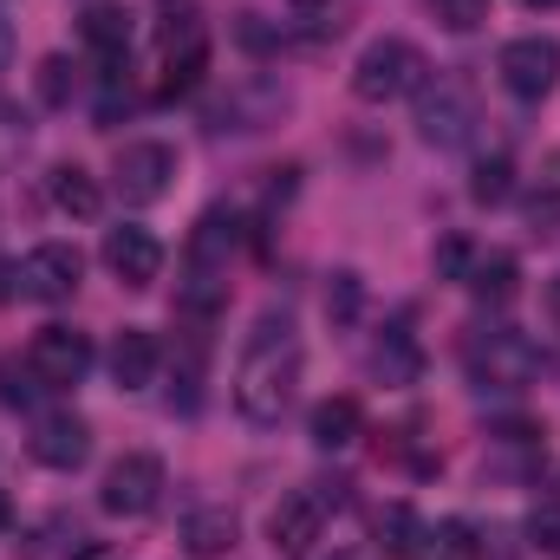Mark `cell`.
<instances>
[{
    "label": "cell",
    "instance_id": "cell-33",
    "mask_svg": "<svg viewBox=\"0 0 560 560\" xmlns=\"http://www.w3.org/2000/svg\"><path fill=\"white\" fill-rule=\"evenodd\" d=\"M13 293H20V268H7V261H0V306H7Z\"/></svg>",
    "mask_w": 560,
    "mask_h": 560
},
{
    "label": "cell",
    "instance_id": "cell-12",
    "mask_svg": "<svg viewBox=\"0 0 560 560\" xmlns=\"http://www.w3.org/2000/svg\"><path fill=\"white\" fill-rule=\"evenodd\" d=\"M280 112H287V92H280L275 79H242L215 112H209V125L215 131H235V138H248V131H268Z\"/></svg>",
    "mask_w": 560,
    "mask_h": 560
},
{
    "label": "cell",
    "instance_id": "cell-34",
    "mask_svg": "<svg viewBox=\"0 0 560 560\" xmlns=\"http://www.w3.org/2000/svg\"><path fill=\"white\" fill-rule=\"evenodd\" d=\"M548 313H555V326H560V275L548 280Z\"/></svg>",
    "mask_w": 560,
    "mask_h": 560
},
{
    "label": "cell",
    "instance_id": "cell-14",
    "mask_svg": "<svg viewBox=\"0 0 560 560\" xmlns=\"http://www.w3.org/2000/svg\"><path fill=\"white\" fill-rule=\"evenodd\" d=\"M242 248V215L235 209H202V222L189 229V275H229V255Z\"/></svg>",
    "mask_w": 560,
    "mask_h": 560
},
{
    "label": "cell",
    "instance_id": "cell-32",
    "mask_svg": "<svg viewBox=\"0 0 560 560\" xmlns=\"http://www.w3.org/2000/svg\"><path fill=\"white\" fill-rule=\"evenodd\" d=\"M7 66H13V20L0 13V72H7Z\"/></svg>",
    "mask_w": 560,
    "mask_h": 560
},
{
    "label": "cell",
    "instance_id": "cell-3",
    "mask_svg": "<svg viewBox=\"0 0 560 560\" xmlns=\"http://www.w3.org/2000/svg\"><path fill=\"white\" fill-rule=\"evenodd\" d=\"M423 85H430V59L411 39H372L359 52V66H352V92L365 105H398V98H411Z\"/></svg>",
    "mask_w": 560,
    "mask_h": 560
},
{
    "label": "cell",
    "instance_id": "cell-28",
    "mask_svg": "<svg viewBox=\"0 0 560 560\" xmlns=\"http://www.w3.org/2000/svg\"><path fill=\"white\" fill-rule=\"evenodd\" d=\"M430 13L450 26V33H476L489 20V0H430Z\"/></svg>",
    "mask_w": 560,
    "mask_h": 560
},
{
    "label": "cell",
    "instance_id": "cell-38",
    "mask_svg": "<svg viewBox=\"0 0 560 560\" xmlns=\"http://www.w3.org/2000/svg\"><path fill=\"white\" fill-rule=\"evenodd\" d=\"M332 560H365V555H332Z\"/></svg>",
    "mask_w": 560,
    "mask_h": 560
},
{
    "label": "cell",
    "instance_id": "cell-35",
    "mask_svg": "<svg viewBox=\"0 0 560 560\" xmlns=\"http://www.w3.org/2000/svg\"><path fill=\"white\" fill-rule=\"evenodd\" d=\"M13 528V502H7V489H0V535Z\"/></svg>",
    "mask_w": 560,
    "mask_h": 560
},
{
    "label": "cell",
    "instance_id": "cell-5",
    "mask_svg": "<svg viewBox=\"0 0 560 560\" xmlns=\"http://www.w3.org/2000/svg\"><path fill=\"white\" fill-rule=\"evenodd\" d=\"M92 332H79V326H39L33 332V346H26V372L46 385V392H72L85 372H92Z\"/></svg>",
    "mask_w": 560,
    "mask_h": 560
},
{
    "label": "cell",
    "instance_id": "cell-9",
    "mask_svg": "<svg viewBox=\"0 0 560 560\" xmlns=\"http://www.w3.org/2000/svg\"><path fill=\"white\" fill-rule=\"evenodd\" d=\"M85 280V255L72 242H39L26 261H20V293L39 300V306H66Z\"/></svg>",
    "mask_w": 560,
    "mask_h": 560
},
{
    "label": "cell",
    "instance_id": "cell-26",
    "mask_svg": "<svg viewBox=\"0 0 560 560\" xmlns=\"http://www.w3.org/2000/svg\"><path fill=\"white\" fill-rule=\"evenodd\" d=\"M72 92H79V72H72L66 52H52V59L39 66V98H46V105H72Z\"/></svg>",
    "mask_w": 560,
    "mask_h": 560
},
{
    "label": "cell",
    "instance_id": "cell-22",
    "mask_svg": "<svg viewBox=\"0 0 560 560\" xmlns=\"http://www.w3.org/2000/svg\"><path fill=\"white\" fill-rule=\"evenodd\" d=\"M156 46H163V52H183V46H209L202 7H196V0H163V13H156Z\"/></svg>",
    "mask_w": 560,
    "mask_h": 560
},
{
    "label": "cell",
    "instance_id": "cell-7",
    "mask_svg": "<svg viewBox=\"0 0 560 560\" xmlns=\"http://www.w3.org/2000/svg\"><path fill=\"white\" fill-rule=\"evenodd\" d=\"M112 183H118V196L131 202V209H150V202H163L170 196V183H176V150L163 138H138L118 150V163H112Z\"/></svg>",
    "mask_w": 560,
    "mask_h": 560
},
{
    "label": "cell",
    "instance_id": "cell-29",
    "mask_svg": "<svg viewBox=\"0 0 560 560\" xmlns=\"http://www.w3.org/2000/svg\"><path fill=\"white\" fill-rule=\"evenodd\" d=\"M359 306H365V287H359V275H332V287H326V313L346 326V319H359Z\"/></svg>",
    "mask_w": 560,
    "mask_h": 560
},
{
    "label": "cell",
    "instance_id": "cell-19",
    "mask_svg": "<svg viewBox=\"0 0 560 560\" xmlns=\"http://www.w3.org/2000/svg\"><path fill=\"white\" fill-rule=\"evenodd\" d=\"M79 33H85V46L112 66V59H125L131 52V13L125 7H112V0H98V7H85V20H79Z\"/></svg>",
    "mask_w": 560,
    "mask_h": 560
},
{
    "label": "cell",
    "instance_id": "cell-15",
    "mask_svg": "<svg viewBox=\"0 0 560 560\" xmlns=\"http://www.w3.org/2000/svg\"><path fill=\"white\" fill-rule=\"evenodd\" d=\"M306 436H313V450H352L359 436H365V411H359V398H319L313 405V418H306Z\"/></svg>",
    "mask_w": 560,
    "mask_h": 560
},
{
    "label": "cell",
    "instance_id": "cell-10",
    "mask_svg": "<svg viewBox=\"0 0 560 560\" xmlns=\"http://www.w3.org/2000/svg\"><path fill=\"white\" fill-rule=\"evenodd\" d=\"M418 138L430 143V150H463V143L476 138V98H469V85L436 79V92H423Z\"/></svg>",
    "mask_w": 560,
    "mask_h": 560
},
{
    "label": "cell",
    "instance_id": "cell-31",
    "mask_svg": "<svg viewBox=\"0 0 560 560\" xmlns=\"http://www.w3.org/2000/svg\"><path fill=\"white\" fill-rule=\"evenodd\" d=\"M469 268H476V248H469L463 235H443V242H436V275L443 280H469Z\"/></svg>",
    "mask_w": 560,
    "mask_h": 560
},
{
    "label": "cell",
    "instance_id": "cell-20",
    "mask_svg": "<svg viewBox=\"0 0 560 560\" xmlns=\"http://www.w3.org/2000/svg\"><path fill=\"white\" fill-rule=\"evenodd\" d=\"M46 189H52V209L59 215H72V222H92L98 215V183H92V170H79V163H59L52 176H46Z\"/></svg>",
    "mask_w": 560,
    "mask_h": 560
},
{
    "label": "cell",
    "instance_id": "cell-13",
    "mask_svg": "<svg viewBox=\"0 0 560 560\" xmlns=\"http://www.w3.org/2000/svg\"><path fill=\"white\" fill-rule=\"evenodd\" d=\"M105 268L125 287H150L163 275V242L150 229H138V222H118V229H105Z\"/></svg>",
    "mask_w": 560,
    "mask_h": 560
},
{
    "label": "cell",
    "instance_id": "cell-6",
    "mask_svg": "<svg viewBox=\"0 0 560 560\" xmlns=\"http://www.w3.org/2000/svg\"><path fill=\"white\" fill-rule=\"evenodd\" d=\"M163 502V463L150 450H131L105 469V489H98V509L118 515V522H143L150 509Z\"/></svg>",
    "mask_w": 560,
    "mask_h": 560
},
{
    "label": "cell",
    "instance_id": "cell-16",
    "mask_svg": "<svg viewBox=\"0 0 560 560\" xmlns=\"http://www.w3.org/2000/svg\"><path fill=\"white\" fill-rule=\"evenodd\" d=\"M156 332H143V326H125L118 339H112V385L118 392H143L150 378H156Z\"/></svg>",
    "mask_w": 560,
    "mask_h": 560
},
{
    "label": "cell",
    "instance_id": "cell-2",
    "mask_svg": "<svg viewBox=\"0 0 560 560\" xmlns=\"http://www.w3.org/2000/svg\"><path fill=\"white\" fill-rule=\"evenodd\" d=\"M463 365H469V378H476L482 392H522V385L541 372V352H535V339L515 332V326H476V332L463 339Z\"/></svg>",
    "mask_w": 560,
    "mask_h": 560
},
{
    "label": "cell",
    "instance_id": "cell-23",
    "mask_svg": "<svg viewBox=\"0 0 560 560\" xmlns=\"http://www.w3.org/2000/svg\"><path fill=\"white\" fill-rule=\"evenodd\" d=\"M183 548L202 555V560L229 555V548H235V515H229V509H196V515L183 522Z\"/></svg>",
    "mask_w": 560,
    "mask_h": 560
},
{
    "label": "cell",
    "instance_id": "cell-37",
    "mask_svg": "<svg viewBox=\"0 0 560 560\" xmlns=\"http://www.w3.org/2000/svg\"><path fill=\"white\" fill-rule=\"evenodd\" d=\"M293 7H332V0H293Z\"/></svg>",
    "mask_w": 560,
    "mask_h": 560
},
{
    "label": "cell",
    "instance_id": "cell-8",
    "mask_svg": "<svg viewBox=\"0 0 560 560\" xmlns=\"http://www.w3.org/2000/svg\"><path fill=\"white\" fill-rule=\"evenodd\" d=\"M495 72H502V85H509L515 98H548L560 85V39H548V33L509 39V46L495 52Z\"/></svg>",
    "mask_w": 560,
    "mask_h": 560
},
{
    "label": "cell",
    "instance_id": "cell-11",
    "mask_svg": "<svg viewBox=\"0 0 560 560\" xmlns=\"http://www.w3.org/2000/svg\"><path fill=\"white\" fill-rule=\"evenodd\" d=\"M26 450H33V463H46V469L72 476V469L92 456V423L79 418V411H46V418L33 423Z\"/></svg>",
    "mask_w": 560,
    "mask_h": 560
},
{
    "label": "cell",
    "instance_id": "cell-24",
    "mask_svg": "<svg viewBox=\"0 0 560 560\" xmlns=\"http://www.w3.org/2000/svg\"><path fill=\"white\" fill-rule=\"evenodd\" d=\"M469 196H476L482 209H495V202H509V196H515V156H509V150H495V156H482V163H476V176H469Z\"/></svg>",
    "mask_w": 560,
    "mask_h": 560
},
{
    "label": "cell",
    "instance_id": "cell-21",
    "mask_svg": "<svg viewBox=\"0 0 560 560\" xmlns=\"http://www.w3.org/2000/svg\"><path fill=\"white\" fill-rule=\"evenodd\" d=\"M482 306H509L515 293H522V261L515 255H476V268H469V280H463Z\"/></svg>",
    "mask_w": 560,
    "mask_h": 560
},
{
    "label": "cell",
    "instance_id": "cell-1",
    "mask_svg": "<svg viewBox=\"0 0 560 560\" xmlns=\"http://www.w3.org/2000/svg\"><path fill=\"white\" fill-rule=\"evenodd\" d=\"M293 385H300V332L293 319H261L235 359V411L248 423H280L287 405H293Z\"/></svg>",
    "mask_w": 560,
    "mask_h": 560
},
{
    "label": "cell",
    "instance_id": "cell-27",
    "mask_svg": "<svg viewBox=\"0 0 560 560\" xmlns=\"http://www.w3.org/2000/svg\"><path fill=\"white\" fill-rule=\"evenodd\" d=\"M20 150H26V112L0 98V176L20 163Z\"/></svg>",
    "mask_w": 560,
    "mask_h": 560
},
{
    "label": "cell",
    "instance_id": "cell-18",
    "mask_svg": "<svg viewBox=\"0 0 560 560\" xmlns=\"http://www.w3.org/2000/svg\"><path fill=\"white\" fill-rule=\"evenodd\" d=\"M418 372H423V352H418V339H411V326H405V319L385 326L378 346H372V378H385V385H418Z\"/></svg>",
    "mask_w": 560,
    "mask_h": 560
},
{
    "label": "cell",
    "instance_id": "cell-25",
    "mask_svg": "<svg viewBox=\"0 0 560 560\" xmlns=\"http://www.w3.org/2000/svg\"><path fill=\"white\" fill-rule=\"evenodd\" d=\"M209 72V46H183V52H163V98H189Z\"/></svg>",
    "mask_w": 560,
    "mask_h": 560
},
{
    "label": "cell",
    "instance_id": "cell-30",
    "mask_svg": "<svg viewBox=\"0 0 560 560\" xmlns=\"http://www.w3.org/2000/svg\"><path fill=\"white\" fill-rule=\"evenodd\" d=\"M528 548H541V555L560 548V502H535L528 509Z\"/></svg>",
    "mask_w": 560,
    "mask_h": 560
},
{
    "label": "cell",
    "instance_id": "cell-4",
    "mask_svg": "<svg viewBox=\"0 0 560 560\" xmlns=\"http://www.w3.org/2000/svg\"><path fill=\"white\" fill-rule=\"evenodd\" d=\"M339 489H346V482H306V489H287V495H280V509L268 515V541H275L280 560H300L319 535H326V515L346 502Z\"/></svg>",
    "mask_w": 560,
    "mask_h": 560
},
{
    "label": "cell",
    "instance_id": "cell-36",
    "mask_svg": "<svg viewBox=\"0 0 560 560\" xmlns=\"http://www.w3.org/2000/svg\"><path fill=\"white\" fill-rule=\"evenodd\" d=\"M522 7H528V13H548V7H560V0H522Z\"/></svg>",
    "mask_w": 560,
    "mask_h": 560
},
{
    "label": "cell",
    "instance_id": "cell-17",
    "mask_svg": "<svg viewBox=\"0 0 560 560\" xmlns=\"http://www.w3.org/2000/svg\"><path fill=\"white\" fill-rule=\"evenodd\" d=\"M423 515L411 509V502H385L378 515H372V548L385 560H411V555H423Z\"/></svg>",
    "mask_w": 560,
    "mask_h": 560
}]
</instances>
